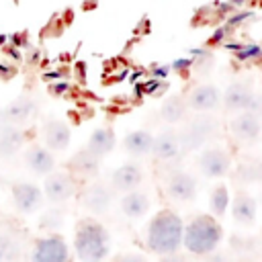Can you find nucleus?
<instances>
[{
	"label": "nucleus",
	"instance_id": "nucleus-32",
	"mask_svg": "<svg viewBox=\"0 0 262 262\" xmlns=\"http://www.w3.org/2000/svg\"><path fill=\"white\" fill-rule=\"evenodd\" d=\"M6 125H10V123H8V119H6L4 106H0V129H2V127H6Z\"/></svg>",
	"mask_w": 262,
	"mask_h": 262
},
{
	"label": "nucleus",
	"instance_id": "nucleus-23",
	"mask_svg": "<svg viewBox=\"0 0 262 262\" xmlns=\"http://www.w3.org/2000/svg\"><path fill=\"white\" fill-rule=\"evenodd\" d=\"M151 141H154V135L149 131L137 129V131H129L123 137V147H125L127 154L135 156V158H141V156H149Z\"/></svg>",
	"mask_w": 262,
	"mask_h": 262
},
{
	"label": "nucleus",
	"instance_id": "nucleus-29",
	"mask_svg": "<svg viewBox=\"0 0 262 262\" xmlns=\"http://www.w3.org/2000/svg\"><path fill=\"white\" fill-rule=\"evenodd\" d=\"M246 111H250V113H254V115L262 117V94L254 92V94H252V98H250V104H248V108H246Z\"/></svg>",
	"mask_w": 262,
	"mask_h": 262
},
{
	"label": "nucleus",
	"instance_id": "nucleus-7",
	"mask_svg": "<svg viewBox=\"0 0 262 262\" xmlns=\"http://www.w3.org/2000/svg\"><path fill=\"white\" fill-rule=\"evenodd\" d=\"M76 192V180L70 172H49L45 174L43 180V194L49 203L59 205L66 203L68 199H72Z\"/></svg>",
	"mask_w": 262,
	"mask_h": 262
},
{
	"label": "nucleus",
	"instance_id": "nucleus-5",
	"mask_svg": "<svg viewBox=\"0 0 262 262\" xmlns=\"http://www.w3.org/2000/svg\"><path fill=\"white\" fill-rule=\"evenodd\" d=\"M231 156L217 145H203L196 156V168L205 178H223L231 172Z\"/></svg>",
	"mask_w": 262,
	"mask_h": 262
},
{
	"label": "nucleus",
	"instance_id": "nucleus-19",
	"mask_svg": "<svg viewBox=\"0 0 262 262\" xmlns=\"http://www.w3.org/2000/svg\"><path fill=\"white\" fill-rule=\"evenodd\" d=\"M100 156L92 154L88 147L76 151L70 160H68V168L74 172V174H80V176H94L98 174L100 170Z\"/></svg>",
	"mask_w": 262,
	"mask_h": 262
},
{
	"label": "nucleus",
	"instance_id": "nucleus-34",
	"mask_svg": "<svg viewBox=\"0 0 262 262\" xmlns=\"http://www.w3.org/2000/svg\"><path fill=\"white\" fill-rule=\"evenodd\" d=\"M231 4H233V6H242V4H244V0H231Z\"/></svg>",
	"mask_w": 262,
	"mask_h": 262
},
{
	"label": "nucleus",
	"instance_id": "nucleus-9",
	"mask_svg": "<svg viewBox=\"0 0 262 262\" xmlns=\"http://www.w3.org/2000/svg\"><path fill=\"white\" fill-rule=\"evenodd\" d=\"M184 98H186L188 111H194V113H209L221 106V92L213 84H196L184 94Z\"/></svg>",
	"mask_w": 262,
	"mask_h": 262
},
{
	"label": "nucleus",
	"instance_id": "nucleus-18",
	"mask_svg": "<svg viewBox=\"0 0 262 262\" xmlns=\"http://www.w3.org/2000/svg\"><path fill=\"white\" fill-rule=\"evenodd\" d=\"M231 217L239 225H252L256 221V199L239 190L231 203Z\"/></svg>",
	"mask_w": 262,
	"mask_h": 262
},
{
	"label": "nucleus",
	"instance_id": "nucleus-11",
	"mask_svg": "<svg viewBox=\"0 0 262 262\" xmlns=\"http://www.w3.org/2000/svg\"><path fill=\"white\" fill-rule=\"evenodd\" d=\"M80 203L86 211H90L94 215H104L113 205V188L102 182H92L84 188Z\"/></svg>",
	"mask_w": 262,
	"mask_h": 262
},
{
	"label": "nucleus",
	"instance_id": "nucleus-14",
	"mask_svg": "<svg viewBox=\"0 0 262 262\" xmlns=\"http://www.w3.org/2000/svg\"><path fill=\"white\" fill-rule=\"evenodd\" d=\"M254 94V86L250 80H239L229 84L221 92V104L227 111H246L250 104V98Z\"/></svg>",
	"mask_w": 262,
	"mask_h": 262
},
{
	"label": "nucleus",
	"instance_id": "nucleus-2",
	"mask_svg": "<svg viewBox=\"0 0 262 262\" xmlns=\"http://www.w3.org/2000/svg\"><path fill=\"white\" fill-rule=\"evenodd\" d=\"M74 252L84 262L104 260L111 252V235L106 227L92 217L80 219L74 233Z\"/></svg>",
	"mask_w": 262,
	"mask_h": 262
},
{
	"label": "nucleus",
	"instance_id": "nucleus-12",
	"mask_svg": "<svg viewBox=\"0 0 262 262\" xmlns=\"http://www.w3.org/2000/svg\"><path fill=\"white\" fill-rule=\"evenodd\" d=\"M229 131L242 143L256 141L260 137V131H262V117H258L250 111H239V115L231 119Z\"/></svg>",
	"mask_w": 262,
	"mask_h": 262
},
{
	"label": "nucleus",
	"instance_id": "nucleus-25",
	"mask_svg": "<svg viewBox=\"0 0 262 262\" xmlns=\"http://www.w3.org/2000/svg\"><path fill=\"white\" fill-rule=\"evenodd\" d=\"M186 113H188V104H186V98L182 94H174V96H168L160 108V117L170 123V125H176L180 121L186 119Z\"/></svg>",
	"mask_w": 262,
	"mask_h": 262
},
{
	"label": "nucleus",
	"instance_id": "nucleus-8",
	"mask_svg": "<svg viewBox=\"0 0 262 262\" xmlns=\"http://www.w3.org/2000/svg\"><path fill=\"white\" fill-rule=\"evenodd\" d=\"M10 194H12V205L18 213L23 215H31L35 211H39L43 207V201H45V194L43 190L33 184V182H14L10 186Z\"/></svg>",
	"mask_w": 262,
	"mask_h": 262
},
{
	"label": "nucleus",
	"instance_id": "nucleus-27",
	"mask_svg": "<svg viewBox=\"0 0 262 262\" xmlns=\"http://www.w3.org/2000/svg\"><path fill=\"white\" fill-rule=\"evenodd\" d=\"M20 258V242L12 233H0V262H12Z\"/></svg>",
	"mask_w": 262,
	"mask_h": 262
},
{
	"label": "nucleus",
	"instance_id": "nucleus-31",
	"mask_svg": "<svg viewBox=\"0 0 262 262\" xmlns=\"http://www.w3.org/2000/svg\"><path fill=\"white\" fill-rule=\"evenodd\" d=\"M254 170H256V182H260L262 180V160L254 164Z\"/></svg>",
	"mask_w": 262,
	"mask_h": 262
},
{
	"label": "nucleus",
	"instance_id": "nucleus-6",
	"mask_svg": "<svg viewBox=\"0 0 262 262\" xmlns=\"http://www.w3.org/2000/svg\"><path fill=\"white\" fill-rule=\"evenodd\" d=\"M68 258H70V250L59 233H47L39 237L31 250L33 262H66Z\"/></svg>",
	"mask_w": 262,
	"mask_h": 262
},
{
	"label": "nucleus",
	"instance_id": "nucleus-24",
	"mask_svg": "<svg viewBox=\"0 0 262 262\" xmlns=\"http://www.w3.org/2000/svg\"><path fill=\"white\" fill-rule=\"evenodd\" d=\"M115 143H117V137H115V131H113L111 127H96V129L90 133L86 147H88L92 154L104 158L106 154L113 151Z\"/></svg>",
	"mask_w": 262,
	"mask_h": 262
},
{
	"label": "nucleus",
	"instance_id": "nucleus-35",
	"mask_svg": "<svg viewBox=\"0 0 262 262\" xmlns=\"http://www.w3.org/2000/svg\"><path fill=\"white\" fill-rule=\"evenodd\" d=\"M260 203H262V194H260Z\"/></svg>",
	"mask_w": 262,
	"mask_h": 262
},
{
	"label": "nucleus",
	"instance_id": "nucleus-4",
	"mask_svg": "<svg viewBox=\"0 0 262 262\" xmlns=\"http://www.w3.org/2000/svg\"><path fill=\"white\" fill-rule=\"evenodd\" d=\"M217 135H219V121L213 119L211 115H196L178 133L180 151L186 154V151L201 149L203 145H207Z\"/></svg>",
	"mask_w": 262,
	"mask_h": 262
},
{
	"label": "nucleus",
	"instance_id": "nucleus-30",
	"mask_svg": "<svg viewBox=\"0 0 262 262\" xmlns=\"http://www.w3.org/2000/svg\"><path fill=\"white\" fill-rule=\"evenodd\" d=\"M260 53H262V49L258 45H248V47H244V51H239V57L248 59V57H258Z\"/></svg>",
	"mask_w": 262,
	"mask_h": 262
},
{
	"label": "nucleus",
	"instance_id": "nucleus-10",
	"mask_svg": "<svg viewBox=\"0 0 262 262\" xmlns=\"http://www.w3.org/2000/svg\"><path fill=\"white\" fill-rule=\"evenodd\" d=\"M166 192L170 199H174L178 203H188L196 194V178L190 172L174 170L166 178Z\"/></svg>",
	"mask_w": 262,
	"mask_h": 262
},
{
	"label": "nucleus",
	"instance_id": "nucleus-3",
	"mask_svg": "<svg viewBox=\"0 0 262 262\" xmlns=\"http://www.w3.org/2000/svg\"><path fill=\"white\" fill-rule=\"evenodd\" d=\"M223 237L221 223L213 215H196L192 217L182 231V246L194 256L213 254Z\"/></svg>",
	"mask_w": 262,
	"mask_h": 262
},
{
	"label": "nucleus",
	"instance_id": "nucleus-26",
	"mask_svg": "<svg viewBox=\"0 0 262 262\" xmlns=\"http://www.w3.org/2000/svg\"><path fill=\"white\" fill-rule=\"evenodd\" d=\"M229 205V190L225 184H217L209 194V207L215 217H223Z\"/></svg>",
	"mask_w": 262,
	"mask_h": 262
},
{
	"label": "nucleus",
	"instance_id": "nucleus-28",
	"mask_svg": "<svg viewBox=\"0 0 262 262\" xmlns=\"http://www.w3.org/2000/svg\"><path fill=\"white\" fill-rule=\"evenodd\" d=\"M63 223V211L61 209H49L41 215V229H47V231H53V229H59Z\"/></svg>",
	"mask_w": 262,
	"mask_h": 262
},
{
	"label": "nucleus",
	"instance_id": "nucleus-17",
	"mask_svg": "<svg viewBox=\"0 0 262 262\" xmlns=\"http://www.w3.org/2000/svg\"><path fill=\"white\" fill-rule=\"evenodd\" d=\"M72 139V129L66 121L59 119H51L45 123L43 127V141L51 151H61L70 145Z\"/></svg>",
	"mask_w": 262,
	"mask_h": 262
},
{
	"label": "nucleus",
	"instance_id": "nucleus-16",
	"mask_svg": "<svg viewBox=\"0 0 262 262\" xmlns=\"http://www.w3.org/2000/svg\"><path fill=\"white\" fill-rule=\"evenodd\" d=\"M141 180H143V170L139 168V164L127 162L111 174V188L119 190V192H127V190L137 188L141 184Z\"/></svg>",
	"mask_w": 262,
	"mask_h": 262
},
{
	"label": "nucleus",
	"instance_id": "nucleus-22",
	"mask_svg": "<svg viewBox=\"0 0 262 262\" xmlns=\"http://www.w3.org/2000/svg\"><path fill=\"white\" fill-rule=\"evenodd\" d=\"M25 143V131L18 125H6L0 129V158H12Z\"/></svg>",
	"mask_w": 262,
	"mask_h": 262
},
{
	"label": "nucleus",
	"instance_id": "nucleus-15",
	"mask_svg": "<svg viewBox=\"0 0 262 262\" xmlns=\"http://www.w3.org/2000/svg\"><path fill=\"white\" fill-rule=\"evenodd\" d=\"M25 164L33 174L45 176L55 170V156L47 145H31L25 151Z\"/></svg>",
	"mask_w": 262,
	"mask_h": 262
},
{
	"label": "nucleus",
	"instance_id": "nucleus-20",
	"mask_svg": "<svg viewBox=\"0 0 262 262\" xmlns=\"http://www.w3.org/2000/svg\"><path fill=\"white\" fill-rule=\"evenodd\" d=\"M149 196L137 188L133 190H127L123 196H121V211L125 217L129 219H139L143 217L147 211H149Z\"/></svg>",
	"mask_w": 262,
	"mask_h": 262
},
{
	"label": "nucleus",
	"instance_id": "nucleus-21",
	"mask_svg": "<svg viewBox=\"0 0 262 262\" xmlns=\"http://www.w3.org/2000/svg\"><path fill=\"white\" fill-rule=\"evenodd\" d=\"M35 111H37V104L31 96H18L8 106H4V113L10 125H25L35 115Z\"/></svg>",
	"mask_w": 262,
	"mask_h": 262
},
{
	"label": "nucleus",
	"instance_id": "nucleus-33",
	"mask_svg": "<svg viewBox=\"0 0 262 262\" xmlns=\"http://www.w3.org/2000/svg\"><path fill=\"white\" fill-rule=\"evenodd\" d=\"M51 90H53V92H63V90H68V84H59V86H53Z\"/></svg>",
	"mask_w": 262,
	"mask_h": 262
},
{
	"label": "nucleus",
	"instance_id": "nucleus-1",
	"mask_svg": "<svg viewBox=\"0 0 262 262\" xmlns=\"http://www.w3.org/2000/svg\"><path fill=\"white\" fill-rule=\"evenodd\" d=\"M182 231L184 221L180 219V215L172 209H162L149 219L145 227V248L158 256H172L182 246Z\"/></svg>",
	"mask_w": 262,
	"mask_h": 262
},
{
	"label": "nucleus",
	"instance_id": "nucleus-13",
	"mask_svg": "<svg viewBox=\"0 0 262 262\" xmlns=\"http://www.w3.org/2000/svg\"><path fill=\"white\" fill-rule=\"evenodd\" d=\"M180 141H178V131L174 129H164L158 135H154L151 141V151L149 156H154L158 162H172L180 156Z\"/></svg>",
	"mask_w": 262,
	"mask_h": 262
}]
</instances>
